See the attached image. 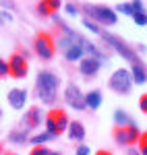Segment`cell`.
Returning a JSON list of instances; mask_svg holds the SVG:
<instances>
[{"label": "cell", "instance_id": "23", "mask_svg": "<svg viewBox=\"0 0 147 155\" xmlns=\"http://www.w3.org/2000/svg\"><path fill=\"white\" fill-rule=\"evenodd\" d=\"M83 27H85V29H89V31H91V33H102V29H99L98 27V23H93V21H89V19H85V21H83Z\"/></svg>", "mask_w": 147, "mask_h": 155}, {"label": "cell", "instance_id": "21", "mask_svg": "<svg viewBox=\"0 0 147 155\" xmlns=\"http://www.w3.org/2000/svg\"><path fill=\"white\" fill-rule=\"evenodd\" d=\"M8 141H11V143H25V141H27V130L11 132V134H8Z\"/></svg>", "mask_w": 147, "mask_h": 155}, {"label": "cell", "instance_id": "11", "mask_svg": "<svg viewBox=\"0 0 147 155\" xmlns=\"http://www.w3.org/2000/svg\"><path fill=\"white\" fill-rule=\"evenodd\" d=\"M99 68H102V60L91 58V56H85V58L79 62V71H81V74H85V77H93V74H98Z\"/></svg>", "mask_w": 147, "mask_h": 155}, {"label": "cell", "instance_id": "33", "mask_svg": "<svg viewBox=\"0 0 147 155\" xmlns=\"http://www.w3.org/2000/svg\"><path fill=\"white\" fill-rule=\"evenodd\" d=\"M50 155H60V153H58V151H52V153H50Z\"/></svg>", "mask_w": 147, "mask_h": 155}, {"label": "cell", "instance_id": "14", "mask_svg": "<svg viewBox=\"0 0 147 155\" xmlns=\"http://www.w3.org/2000/svg\"><path fill=\"white\" fill-rule=\"evenodd\" d=\"M64 58L68 60V62H81V60L85 58V52H83V48H79V46H75V44H71L68 46V50H64Z\"/></svg>", "mask_w": 147, "mask_h": 155}, {"label": "cell", "instance_id": "32", "mask_svg": "<svg viewBox=\"0 0 147 155\" xmlns=\"http://www.w3.org/2000/svg\"><path fill=\"white\" fill-rule=\"evenodd\" d=\"M129 155H141V153H139V151H135V149H131V151H129Z\"/></svg>", "mask_w": 147, "mask_h": 155}, {"label": "cell", "instance_id": "22", "mask_svg": "<svg viewBox=\"0 0 147 155\" xmlns=\"http://www.w3.org/2000/svg\"><path fill=\"white\" fill-rule=\"evenodd\" d=\"M133 21H135V25H139V27L147 25V12L145 11H137L135 15H133Z\"/></svg>", "mask_w": 147, "mask_h": 155}, {"label": "cell", "instance_id": "5", "mask_svg": "<svg viewBox=\"0 0 147 155\" xmlns=\"http://www.w3.org/2000/svg\"><path fill=\"white\" fill-rule=\"evenodd\" d=\"M108 85H110L112 91H116V93H120V95H126V93L131 91V87H133L131 71H126V68H118V71H114Z\"/></svg>", "mask_w": 147, "mask_h": 155}, {"label": "cell", "instance_id": "36", "mask_svg": "<svg viewBox=\"0 0 147 155\" xmlns=\"http://www.w3.org/2000/svg\"><path fill=\"white\" fill-rule=\"evenodd\" d=\"M0 155H2V151H0Z\"/></svg>", "mask_w": 147, "mask_h": 155}, {"label": "cell", "instance_id": "17", "mask_svg": "<svg viewBox=\"0 0 147 155\" xmlns=\"http://www.w3.org/2000/svg\"><path fill=\"white\" fill-rule=\"evenodd\" d=\"M85 106L91 107V110H98L102 106V93H99L98 89H93V91H89L85 95Z\"/></svg>", "mask_w": 147, "mask_h": 155}, {"label": "cell", "instance_id": "7", "mask_svg": "<svg viewBox=\"0 0 147 155\" xmlns=\"http://www.w3.org/2000/svg\"><path fill=\"white\" fill-rule=\"evenodd\" d=\"M139 137L141 132L135 124H129V126H116L114 128V141L120 147H129V145H137L139 143Z\"/></svg>", "mask_w": 147, "mask_h": 155}, {"label": "cell", "instance_id": "12", "mask_svg": "<svg viewBox=\"0 0 147 155\" xmlns=\"http://www.w3.org/2000/svg\"><path fill=\"white\" fill-rule=\"evenodd\" d=\"M6 99H8L11 107L21 110V107H25V101H27V91H25V89H11L8 95H6Z\"/></svg>", "mask_w": 147, "mask_h": 155}, {"label": "cell", "instance_id": "10", "mask_svg": "<svg viewBox=\"0 0 147 155\" xmlns=\"http://www.w3.org/2000/svg\"><path fill=\"white\" fill-rule=\"evenodd\" d=\"M44 114H42V110L37 106L29 107V112L25 114L23 118V124H25V130H31V128H37V126H42V122H44Z\"/></svg>", "mask_w": 147, "mask_h": 155}, {"label": "cell", "instance_id": "6", "mask_svg": "<svg viewBox=\"0 0 147 155\" xmlns=\"http://www.w3.org/2000/svg\"><path fill=\"white\" fill-rule=\"evenodd\" d=\"M33 50L42 60H52L56 54V44L50 33H37L35 41H33Z\"/></svg>", "mask_w": 147, "mask_h": 155}, {"label": "cell", "instance_id": "24", "mask_svg": "<svg viewBox=\"0 0 147 155\" xmlns=\"http://www.w3.org/2000/svg\"><path fill=\"white\" fill-rule=\"evenodd\" d=\"M139 153L147 155V132H143V134L139 137Z\"/></svg>", "mask_w": 147, "mask_h": 155}, {"label": "cell", "instance_id": "28", "mask_svg": "<svg viewBox=\"0 0 147 155\" xmlns=\"http://www.w3.org/2000/svg\"><path fill=\"white\" fill-rule=\"evenodd\" d=\"M64 8H66V12H68V15H77V12H79V8H77V6H75L73 2H68V4H66V6H64Z\"/></svg>", "mask_w": 147, "mask_h": 155}, {"label": "cell", "instance_id": "31", "mask_svg": "<svg viewBox=\"0 0 147 155\" xmlns=\"http://www.w3.org/2000/svg\"><path fill=\"white\" fill-rule=\"evenodd\" d=\"M95 155H112V153H110V151H98Z\"/></svg>", "mask_w": 147, "mask_h": 155}, {"label": "cell", "instance_id": "19", "mask_svg": "<svg viewBox=\"0 0 147 155\" xmlns=\"http://www.w3.org/2000/svg\"><path fill=\"white\" fill-rule=\"evenodd\" d=\"M114 122H116V126H129V124H133V120L129 118V114L124 110H116L114 112Z\"/></svg>", "mask_w": 147, "mask_h": 155}, {"label": "cell", "instance_id": "9", "mask_svg": "<svg viewBox=\"0 0 147 155\" xmlns=\"http://www.w3.org/2000/svg\"><path fill=\"white\" fill-rule=\"evenodd\" d=\"M64 99H66V104L75 110H85V95L81 93V89L77 87L75 83L66 85V89H64Z\"/></svg>", "mask_w": 147, "mask_h": 155}, {"label": "cell", "instance_id": "34", "mask_svg": "<svg viewBox=\"0 0 147 155\" xmlns=\"http://www.w3.org/2000/svg\"><path fill=\"white\" fill-rule=\"evenodd\" d=\"M6 155H15V153H6Z\"/></svg>", "mask_w": 147, "mask_h": 155}, {"label": "cell", "instance_id": "4", "mask_svg": "<svg viewBox=\"0 0 147 155\" xmlns=\"http://www.w3.org/2000/svg\"><path fill=\"white\" fill-rule=\"evenodd\" d=\"M85 12L89 17V21H93V23L116 25V21H118L116 12L112 11L110 6H91V4H85Z\"/></svg>", "mask_w": 147, "mask_h": 155}, {"label": "cell", "instance_id": "16", "mask_svg": "<svg viewBox=\"0 0 147 155\" xmlns=\"http://www.w3.org/2000/svg\"><path fill=\"white\" fill-rule=\"evenodd\" d=\"M116 11L118 12H124V15H135L137 11H143V4L141 2H120L118 6H116Z\"/></svg>", "mask_w": 147, "mask_h": 155}, {"label": "cell", "instance_id": "35", "mask_svg": "<svg viewBox=\"0 0 147 155\" xmlns=\"http://www.w3.org/2000/svg\"><path fill=\"white\" fill-rule=\"evenodd\" d=\"M0 116H2V112H0Z\"/></svg>", "mask_w": 147, "mask_h": 155}, {"label": "cell", "instance_id": "13", "mask_svg": "<svg viewBox=\"0 0 147 155\" xmlns=\"http://www.w3.org/2000/svg\"><path fill=\"white\" fill-rule=\"evenodd\" d=\"M60 8V2L56 0H42L37 4V15L39 17H54V12Z\"/></svg>", "mask_w": 147, "mask_h": 155}, {"label": "cell", "instance_id": "26", "mask_svg": "<svg viewBox=\"0 0 147 155\" xmlns=\"http://www.w3.org/2000/svg\"><path fill=\"white\" fill-rule=\"evenodd\" d=\"M8 74V62L0 58V77H6Z\"/></svg>", "mask_w": 147, "mask_h": 155}, {"label": "cell", "instance_id": "27", "mask_svg": "<svg viewBox=\"0 0 147 155\" xmlns=\"http://www.w3.org/2000/svg\"><path fill=\"white\" fill-rule=\"evenodd\" d=\"M139 107H141V112H145V114H147V93L141 95V99H139Z\"/></svg>", "mask_w": 147, "mask_h": 155}, {"label": "cell", "instance_id": "25", "mask_svg": "<svg viewBox=\"0 0 147 155\" xmlns=\"http://www.w3.org/2000/svg\"><path fill=\"white\" fill-rule=\"evenodd\" d=\"M50 153H52V151H48V149H46V147L42 145V147H33L29 155H50Z\"/></svg>", "mask_w": 147, "mask_h": 155}, {"label": "cell", "instance_id": "29", "mask_svg": "<svg viewBox=\"0 0 147 155\" xmlns=\"http://www.w3.org/2000/svg\"><path fill=\"white\" fill-rule=\"evenodd\" d=\"M75 155H89V147L87 145H79V149H77Z\"/></svg>", "mask_w": 147, "mask_h": 155}, {"label": "cell", "instance_id": "1", "mask_svg": "<svg viewBox=\"0 0 147 155\" xmlns=\"http://www.w3.org/2000/svg\"><path fill=\"white\" fill-rule=\"evenodd\" d=\"M58 77L50 71H42L37 74V81H35V87H37V97L42 99V104L46 106H54L56 104V97H58Z\"/></svg>", "mask_w": 147, "mask_h": 155}, {"label": "cell", "instance_id": "30", "mask_svg": "<svg viewBox=\"0 0 147 155\" xmlns=\"http://www.w3.org/2000/svg\"><path fill=\"white\" fill-rule=\"evenodd\" d=\"M11 19H12L11 12H4V11L0 12V23H6V21H11Z\"/></svg>", "mask_w": 147, "mask_h": 155}, {"label": "cell", "instance_id": "8", "mask_svg": "<svg viewBox=\"0 0 147 155\" xmlns=\"http://www.w3.org/2000/svg\"><path fill=\"white\" fill-rule=\"evenodd\" d=\"M8 74L15 79H23L27 74V58L21 52H15L11 58H8Z\"/></svg>", "mask_w": 147, "mask_h": 155}, {"label": "cell", "instance_id": "2", "mask_svg": "<svg viewBox=\"0 0 147 155\" xmlns=\"http://www.w3.org/2000/svg\"><path fill=\"white\" fill-rule=\"evenodd\" d=\"M99 37L110 46L118 56H122L124 60H129V62H133V66L135 64H139V56H137V52L135 50H131V46H126L120 37H116V35H112V33H106V31H102L99 33Z\"/></svg>", "mask_w": 147, "mask_h": 155}, {"label": "cell", "instance_id": "18", "mask_svg": "<svg viewBox=\"0 0 147 155\" xmlns=\"http://www.w3.org/2000/svg\"><path fill=\"white\" fill-rule=\"evenodd\" d=\"M131 77H133V83H137V85L147 83V72H145V68H143L141 64H135V66H133Z\"/></svg>", "mask_w": 147, "mask_h": 155}, {"label": "cell", "instance_id": "3", "mask_svg": "<svg viewBox=\"0 0 147 155\" xmlns=\"http://www.w3.org/2000/svg\"><path fill=\"white\" fill-rule=\"evenodd\" d=\"M44 124H46V132H50V134L56 139V137H60L64 130H68V124H71V122L66 118V112H62V110H52V112H48Z\"/></svg>", "mask_w": 147, "mask_h": 155}, {"label": "cell", "instance_id": "15", "mask_svg": "<svg viewBox=\"0 0 147 155\" xmlns=\"http://www.w3.org/2000/svg\"><path fill=\"white\" fill-rule=\"evenodd\" d=\"M68 137L73 141H83L85 139V126L81 122H71L68 124Z\"/></svg>", "mask_w": 147, "mask_h": 155}, {"label": "cell", "instance_id": "20", "mask_svg": "<svg viewBox=\"0 0 147 155\" xmlns=\"http://www.w3.org/2000/svg\"><path fill=\"white\" fill-rule=\"evenodd\" d=\"M54 137L50 134V132H39V134H35V137H31V143L35 145V147H42L44 143H48V141H52Z\"/></svg>", "mask_w": 147, "mask_h": 155}]
</instances>
